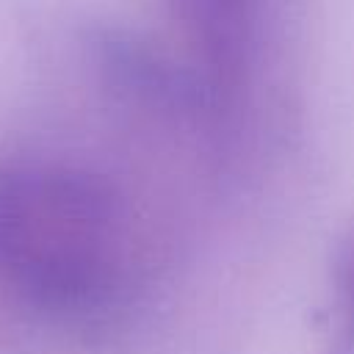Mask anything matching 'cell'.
Masks as SVG:
<instances>
[{"label":"cell","mask_w":354,"mask_h":354,"mask_svg":"<svg viewBox=\"0 0 354 354\" xmlns=\"http://www.w3.org/2000/svg\"><path fill=\"white\" fill-rule=\"evenodd\" d=\"M130 252L127 205L116 185L69 160L0 158V277L53 313L102 304Z\"/></svg>","instance_id":"obj_1"},{"label":"cell","mask_w":354,"mask_h":354,"mask_svg":"<svg viewBox=\"0 0 354 354\" xmlns=\"http://www.w3.org/2000/svg\"><path fill=\"white\" fill-rule=\"evenodd\" d=\"M163 6L213 108L232 105L260 64L266 0H163Z\"/></svg>","instance_id":"obj_2"},{"label":"cell","mask_w":354,"mask_h":354,"mask_svg":"<svg viewBox=\"0 0 354 354\" xmlns=\"http://www.w3.org/2000/svg\"><path fill=\"white\" fill-rule=\"evenodd\" d=\"M329 274L337 299V324L326 354H354V227L337 241Z\"/></svg>","instance_id":"obj_3"}]
</instances>
